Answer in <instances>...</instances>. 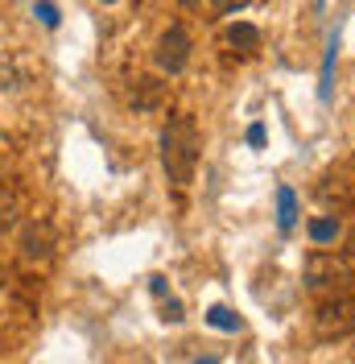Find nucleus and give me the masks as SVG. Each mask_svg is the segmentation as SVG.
<instances>
[{
  "label": "nucleus",
  "mask_w": 355,
  "mask_h": 364,
  "mask_svg": "<svg viewBox=\"0 0 355 364\" xmlns=\"http://www.w3.org/2000/svg\"><path fill=\"white\" fill-rule=\"evenodd\" d=\"M199 129L190 116H170V124L161 129V166L165 178L174 186H190L195 170H199Z\"/></svg>",
  "instance_id": "1"
},
{
  "label": "nucleus",
  "mask_w": 355,
  "mask_h": 364,
  "mask_svg": "<svg viewBox=\"0 0 355 364\" xmlns=\"http://www.w3.org/2000/svg\"><path fill=\"white\" fill-rule=\"evenodd\" d=\"M211 9L215 13H240V9H248V0H211Z\"/></svg>",
  "instance_id": "14"
},
{
  "label": "nucleus",
  "mask_w": 355,
  "mask_h": 364,
  "mask_svg": "<svg viewBox=\"0 0 355 364\" xmlns=\"http://www.w3.org/2000/svg\"><path fill=\"white\" fill-rule=\"evenodd\" d=\"M133 104L141 108V112H153L157 104H161V83H157V79H136Z\"/></svg>",
  "instance_id": "8"
},
{
  "label": "nucleus",
  "mask_w": 355,
  "mask_h": 364,
  "mask_svg": "<svg viewBox=\"0 0 355 364\" xmlns=\"http://www.w3.org/2000/svg\"><path fill=\"white\" fill-rule=\"evenodd\" d=\"M195 364H219V360H211V356H207V360H195Z\"/></svg>",
  "instance_id": "17"
},
{
  "label": "nucleus",
  "mask_w": 355,
  "mask_h": 364,
  "mask_svg": "<svg viewBox=\"0 0 355 364\" xmlns=\"http://www.w3.org/2000/svg\"><path fill=\"white\" fill-rule=\"evenodd\" d=\"M104 4H116V0H104Z\"/></svg>",
  "instance_id": "19"
},
{
  "label": "nucleus",
  "mask_w": 355,
  "mask_h": 364,
  "mask_svg": "<svg viewBox=\"0 0 355 364\" xmlns=\"http://www.w3.org/2000/svg\"><path fill=\"white\" fill-rule=\"evenodd\" d=\"M343 236V224L334 220V215H318V220H310V240L314 245H334Z\"/></svg>",
  "instance_id": "7"
},
{
  "label": "nucleus",
  "mask_w": 355,
  "mask_h": 364,
  "mask_svg": "<svg viewBox=\"0 0 355 364\" xmlns=\"http://www.w3.org/2000/svg\"><path fill=\"white\" fill-rule=\"evenodd\" d=\"M306 286L314 294H343L351 286V265L334 252H310L306 261Z\"/></svg>",
  "instance_id": "2"
},
{
  "label": "nucleus",
  "mask_w": 355,
  "mask_h": 364,
  "mask_svg": "<svg viewBox=\"0 0 355 364\" xmlns=\"http://www.w3.org/2000/svg\"><path fill=\"white\" fill-rule=\"evenodd\" d=\"M161 318H165V323H182V318H186V315H182V302H178V298H170V302H165V315H161Z\"/></svg>",
  "instance_id": "15"
},
{
  "label": "nucleus",
  "mask_w": 355,
  "mask_h": 364,
  "mask_svg": "<svg viewBox=\"0 0 355 364\" xmlns=\"http://www.w3.org/2000/svg\"><path fill=\"white\" fill-rule=\"evenodd\" d=\"M4 277H9V273H4V265H0V286H4Z\"/></svg>",
  "instance_id": "18"
},
{
  "label": "nucleus",
  "mask_w": 355,
  "mask_h": 364,
  "mask_svg": "<svg viewBox=\"0 0 355 364\" xmlns=\"http://www.w3.org/2000/svg\"><path fill=\"white\" fill-rule=\"evenodd\" d=\"M33 13L42 17V25H45V29H54V25H58V9H54V4H45V0L38 4V9H33Z\"/></svg>",
  "instance_id": "13"
},
{
  "label": "nucleus",
  "mask_w": 355,
  "mask_h": 364,
  "mask_svg": "<svg viewBox=\"0 0 355 364\" xmlns=\"http://www.w3.org/2000/svg\"><path fill=\"white\" fill-rule=\"evenodd\" d=\"M334 50H339V38H331V46H327V63H322V87H318V95L327 100L331 95V70H334Z\"/></svg>",
  "instance_id": "12"
},
{
  "label": "nucleus",
  "mask_w": 355,
  "mask_h": 364,
  "mask_svg": "<svg viewBox=\"0 0 355 364\" xmlns=\"http://www.w3.org/2000/svg\"><path fill=\"white\" fill-rule=\"evenodd\" d=\"M248 145H265V124H252L248 129Z\"/></svg>",
  "instance_id": "16"
},
{
  "label": "nucleus",
  "mask_w": 355,
  "mask_h": 364,
  "mask_svg": "<svg viewBox=\"0 0 355 364\" xmlns=\"http://www.w3.org/2000/svg\"><path fill=\"white\" fill-rule=\"evenodd\" d=\"M227 46H236V50H256L261 46V29L256 25H244V21H236L231 29H227Z\"/></svg>",
  "instance_id": "9"
},
{
  "label": "nucleus",
  "mask_w": 355,
  "mask_h": 364,
  "mask_svg": "<svg viewBox=\"0 0 355 364\" xmlns=\"http://www.w3.org/2000/svg\"><path fill=\"white\" fill-rule=\"evenodd\" d=\"M207 323H211V327H219V331H240V327H244L240 315H236V311H227V306H211V311H207Z\"/></svg>",
  "instance_id": "11"
},
{
  "label": "nucleus",
  "mask_w": 355,
  "mask_h": 364,
  "mask_svg": "<svg viewBox=\"0 0 355 364\" xmlns=\"http://www.w3.org/2000/svg\"><path fill=\"white\" fill-rule=\"evenodd\" d=\"M54 228L45 224V220H29L21 228V240H17V249H21L25 261H50L54 257Z\"/></svg>",
  "instance_id": "5"
},
{
  "label": "nucleus",
  "mask_w": 355,
  "mask_h": 364,
  "mask_svg": "<svg viewBox=\"0 0 355 364\" xmlns=\"http://www.w3.org/2000/svg\"><path fill=\"white\" fill-rule=\"evenodd\" d=\"M153 63L161 75H182L186 63H190V33L182 25H170L153 46Z\"/></svg>",
  "instance_id": "4"
},
{
  "label": "nucleus",
  "mask_w": 355,
  "mask_h": 364,
  "mask_svg": "<svg viewBox=\"0 0 355 364\" xmlns=\"http://www.w3.org/2000/svg\"><path fill=\"white\" fill-rule=\"evenodd\" d=\"M318 340H343L355 331V298L351 294H327V302L314 315Z\"/></svg>",
  "instance_id": "3"
},
{
  "label": "nucleus",
  "mask_w": 355,
  "mask_h": 364,
  "mask_svg": "<svg viewBox=\"0 0 355 364\" xmlns=\"http://www.w3.org/2000/svg\"><path fill=\"white\" fill-rule=\"evenodd\" d=\"M17 215H21V199L9 186H0V232H9V228L17 224Z\"/></svg>",
  "instance_id": "10"
},
{
  "label": "nucleus",
  "mask_w": 355,
  "mask_h": 364,
  "mask_svg": "<svg viewBox=\"0 0 355 364\" xmlns=\"http://www.w3.org/2000/svg\"><path fill=\"white\" fill-rule=\"evenodd\" d=\"M277 224H281V232H293V224H297V195L289 186L277 191Z\"/></svg>",
  "instance_id": "6"
}]
</instances>
